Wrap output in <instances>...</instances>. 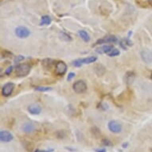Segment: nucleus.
Listing matches in <instances>:
<instances>
[{
  "label": "nucleus",
  "mask_w": 152,
  "mask_h": 152,
  "mask_svg": "<svg viewBox=\"0 0 152 152\" xmlns=\"http://www.w3.org/2000/svg\"><path fill=\"white\" fill-rule=\"evenodd\" d=\"M30 72V66L28 64H20L16 67L15 73L18 77H26Z\"/></svg>",
  "instance_id": "obj_1"
},
{
  "label": "nucleus",
  "mask_w": 152,
  "mask_h": 152,
  "mask_svg": "<svg viewBox=\"0 0 152 152\" xmlns=\"http://www.w3.org/2000/svg\"><path fill=\"white\" fill-rule=\"evenodd\" d=\"M73 90L75 92H77L78 94H81L87 90V85L86 83L84 80H77V82H75L72 85Z\"/></svg>",
  "instance_id": "obj_2"
},
{
  "label": "nucleus",
  "mask_w": 152,
  "mask_h": 152,
  "mask_svg": "<svg viewBox=\"0 0 152 152\" xmlns=\"http://www.w3.org/2000/svg\"><path fill=\"white\" fill-rule=\"evenodd\" d=\"M15 34L20 38H26L30 36V31L26 27L24 26H18L15 29Z\"/></svg>",
  "instance_id": "obj_3"
},
{
  "label": "nucleus",
  "mask_w": 152,
  "mask_h": 152,
  "mask_svg": "<svg viewBox=\"0 0 152 152\" xmlns=\"http://www.w3.org/2000/svg\"><path fill=\"white\" fill-rule=\"evenodd\" d=\"M67 71V65L64 61H58L56 64L55 72L58 76H63Z\"/></svg>",
  "instance_id": "obj_4"
},
{
  "label": "nucleus",
  "mask_w": 152,
  "mask_h": 152,
  "mask_svg": "<svg viewBox=\"0 0 152 152\" xmlns=\"http://www.w3.org/2000/svg\"><path fill=\"white\" fill-rule=\"evenodd\" d=\"M108 129L112 132V133H120L122 130V126L120 123L115 121V120H112L108 123Z\"/></svg>",
  "instance_id": "obj_5"
},
{
  "label": "nucleus",
  "mask_w": 152,
  "mask_h": 152,
  "mask_svg": "<svg viewBox=\"0 0 152 152\" xmlns=\"http://www.w3.org/2000/svg\"><path fill=\"white\" fill-rule=\"evenodd\" d=\"M117 42V38L115 36H107V37L100 38L96 42L95 45H102V44H107V43H115Z\"/></svg>",
  "instance_id": "obj_6"
},
{
  "label": "nucleus",
  "mask_w": 152,
  "mask_h": 152,
  "mask_svg": "<svg viewBox=\"0 0 152 152\" xmlns=\"http://www.w3.org/2000/svg\"><path fill=\"white\" fill-rule=\"evenodd\" d=\"M14 88H15V84H14V83H7V84H6V85L3 87L2 94H3L4 96H10L11 93L13 92Z\"/></svg>",
  "instance_id": "obj_7"
},
{
  "label": "nucleus",
  "mask_w": 152,
  "mask_h": 152,
  "mask_svg": "<svg viewBox=\"0 0 152 152\" xmlns=\"http://www.w3.org/2000/svg\"><path fill=\"white\" fill-rule=\"evenodd\" d=\"M141 58L145 63L151 64L152 62V52L147 50H142L141 52Z\"/></svg>",
  "instance_id": "obj_8"
},
{
  "label": "nucleus",
  "mask_w": 152,
  "mask_h": 152,
  "mask_svg": "<svg viewBox=\"0 0 152 152\" xmlns=\"http://www.w3.org/2000/svg\"><path fill=\"white\" fill-rule=\"evenodd\" d=\"M0 140L2 142H8L13 140V135L7 131H2L0 132Z\"/></svg>",
  "instance_id": "obj_9"
},
{
  "label": "nucleus",
  "mask_w": 152,
  "mask_h": 152,
  "mask_svg": "<svg viewBox=\"0 0 152 152\" xmlns=\"http://www.w3.org/2000/svg\"><path fill=\"white\" fill-rule=\"evenodd\" d=\"M28 111L32 115H38L42 112V107L38 104H31L28 107Z\"/></svg>",
  "instance_id": "obj_10"
},
{
  "label": "nucleus",
  "mask_w": 152,
  "mask_h": 152,
  "mask_svg": "<svg viewBox=\"0 0 152 152\" xmlns=\"http://www.w3.org/2000/svg\"><path fill=\"white\" fill-rule=\"evenodd\" d=\"M113 45H103V46H100V47L96 48V52L98 53H100V54H102V53H108L111 51V50L113 49Z\"/></svg>",
  "instance_id": "obj_11"
},
{
  "label": "nucleus",
  "mask_w": 152,
  "mask_h": 152,
  "mask_svg": "<svg viewBox=\"0 0 152 152\" xmlns=\"http://www.w3.org/2000/svg\"><path fill=\"white\" fill-rule=\"evenodd\" d=\"M35 126L33 123H26L23 126V131L26 133H31L34 131Z\"/></svg>",
  "instance_id": "obj_12"
},
{
  "label": "nucleus",
  "mask_w": 152,
  "mask_h": 152,
  "mask_svg": "<svg viewBox=\"0 0 152 152\" xmlns=\"http://www.w3.org/2000/svg\"><path fill=\"white\" fill-rule=\"evenodd\" d=\"M79 35H80V37H81V39H82L84 42H89L90 40V37L89 35L88 34V33L85 30H80L79 32H78Z\"/></svg>",
  "instance_id": "obj_13"
},
{
  "label": "nucleus",
  "mask_w": 152,
  "mask_h": 152,
  "mask_svg": "<svg viewBox=\"0 0 152 152\" xmlns=\"http://www.w3.org/2000/svg\"><path fill=\"white\" fill-rule=\"evenodd\" d=\"M135 80V73L132 72H128L126 74V81L128 85L132 84V82Z\"/></svg>",
  "instance_id": "obj_14"
},
{
  "label": "nucleus",
  "mask_w": 152,
  "mask_h": 152,
  "mask_svg": "<svg viewBox=\"0 0 152 152\" xmlns=\"http://www.w3.org/2000/svg\"><path fill=\"white\" fill-rule=\"evenodd\" d=\"M51 23V18L48 15H44L42 19H41V26H46V25H50Z\"/></svg>",
  "instance_id": "obj_15"
},
{
  "label": "nucleus",
  "mask_w": 152,
  "mask_h": 152,
  "mask_svg": "<svg viewBox=\"0 0 152 152\" xmlns=\"http://www.w3.org/2000/svg\"><path fill=\"white\" fill-rule=\"evenodd\" d=\"M96 60H97L96 57H88V58H85V59H81V62H82V65H84V64H91V63L95 62Z\"/></svg>",
  "instance_id": "obj_16"
},
{
  "label": "nucleus",
  "mask_w": 152,
  "mask_h": 152,
  "mask_svg": "<svg viewBox=\"0 0 152 152\" xmlns=\"http://www.w3.org/2000/svg\"><path fill=\"white\" fill-rule=\"evenodd\" d=\"M53 63V61L51 60V59H45V60L42 61V66L45 68V69H50V68H51Z\"/></svg>",
  "instance_id": "obj_17"
},
{
  "label": "nucleus",
  "mask_w": 152,
  "mask_h": 152,
  "mask_svg": "<svg viewBox=\"0 0 152 152\" xmlns=\"http://www.w3.org/2000/svg\"><path fill=\"white\" fill-rule=\"evenodd\" d=\"M120 50H117V49H115V48H113V49L107 53V55H108L109 57H115V56L120 55Z\"/></svg>",
  "instance_id": "obj_18"
},
{
  "label": "nucleus",
  "mask_w": 152,
  "mask_h": 152,
  "mask_svg": "<svg viewBox=\"0 0 152 152\" xmlns=\"http://www.w3.org/2000/svg\"><path fill=\"white\" fill-rule=\"evenodd\" d=\"M51 89L52 88L50 87H40V86H38V87L35 88V90L39 91V92H48V91H50Z\"/></svg>",
  "instance_id": "obj_19"
},
{
  "label": "nucleus",
  "mask_w": 152,
  "mask_h": 152,
  "mask_svg": "<svg viewBox=\"0 0 152 152\" xmlns=\"http://www.w3.org/2000/svg\"><path fill=\"white\" fill-rule=\"evenodd\" d=\"M92 134L94 135H96V136H99L100 134V131L99 130V128L96 127H92Z\"/></svg>",
  "instance_id": "obj_20"
},
{
  "label": "nucleus",
  "mask_w": 152,
  "mask_h": 152,
  "mask_svg": "<svg viewBox=\"0 0 152 152\" xmlns=\"http://www.w3.org/2000/svg\"><path fill=\"white\" fill-rule=\"evenodd\" d=\"M2 56H3L4 58H7L11 57V56H12V53H10V52H8V51H6L5 50V51H3V52L2 53Z\"/></svg>",
  "instance_id": "obj_21"
},
{
  "label": "nucleus",
  "mask_w": 152,
  "mask_h": 152,
  "mask_svg": "<svg viewBox=\"0 0 152 152\" xmlns=\"http://www.w3.org/2000/svg\"><path fill=\"white\" fill-rule=\"evenodd\" d=\"M102 142L103 144L104 145V146H106V147H111V146H112V142L108 140H103Z\"/></svg>",
  "instance_id": "obj_22"
},
{
  "label": "nucleus",
  "mask_w": 152,
  "mask_h": 152,
  "mask_svg": "<svg viewBox=\"0 0 152 152\" xmlns=\"http://www.w3.org/2000/svg\"><path fill=\"white\" fill-rule=\"evenodd\" d=\"M25 59V58L23 57V56H18V57H17V58H15V63H18V62H20V61H22L23 60H24Z\"/></svg>",
  "instance_id": "obj_23"
},
{
  "label": "nucleus",
  "mask_w": 152,
  "mask_h": 152,
  "mask_svg": "<svg viewBox=\"0 0 152 152\" xmlns=\"http://www.w3.org/2000/svg\"><path fill=\"white\" fill-rule=\"evenodd\" d=\"M12 70H13V66H10V67H8L7 69L5 70V74L10 75V72H12Z\"/></svg>",
  "instance_id": "obj_24"
},
{
  "label": "nucleus",
  "mask_w": 152,
  "mask_h": 152,
  "mask_svg": "<svg viewBox=\"0 0 152 152\" xmlns=\"http://www.w3.org/2000/svg\"><path fill=\"white\" fill-rule=\"evenodd\" d=\"M62 37H64V39H66L67 41L71 40V37L66 34H65V33H62Z\"/></svg>",
  "instance_id": "obj_25"
},
{
  "label": "nucleus",
  "mask_w": 152,
  "mask_h": 152,
  "mask_svg": "<svg viewBox=\"0 0 152 152\" xmlns=\"http://www.w3.org/2000/svg\"><path fill=\"white\" fill-rule=\"evenodd\" d=\"M74 77H75V73H73V72H70V73H69V76H68L67 80H71L72 78Z\"/></svg>",
  "instance_id": "obj_26"
},
{
  "label": "nucleus",
  "mask_w": 152,
  "mask_h": 152,
  "mask_svg": "<svg viewBox=\"0 0 152 152\" xmlns=\"http://www.w3.org/2000/svg\"><path fill=\"white\" fill-rule=\"evenodd\" d=\"M96 152H106V150L104 148H101V149H96Z\"/></svg>",
  "instance_id": "obj_27"
},
{
  "label": "nucleus",
  "mask_w": 152,
  "mask_h": 152,
  "mask_svg": "<svg viewBox=\"0 0 152 152\" xmlns=\"http://www.w3.org/2000/svg\"><path fill=\"white\" fill-rule=\"evenodd\" d=\"M127 145H128V142H124V143L122 145V147H124V148H126V147H127Z\"/></svg>",
  "instance_id": "obj_28"
},
{
  "label": "nucleus",
  "mask_w": 152,
  "mask_h": 152,
  "mask_svg": "<svg viewBox=\"0 0 152 152\" xmlns=\"http://www.w3.org/2000/svg\"><path fill=\"white\" fill-rule=\"evenodd\" d=\"M148 3L152 7V0H148Z\"/></svg>",
  "instance_id": "obj_29"
},
{
  "label": "nucleus",
  "mask_w": 152,
  "mask_h": 152,
  "mask_svg": "<svg viewBox=\"0 0 152 152\" xmlns=\"http://www.w3.org/2000/svg\"><path fill=\"white\" fill-rule=\"evenodd\" d=\"M39 151H39V150H37V151H35L34 152H39Z\"/></svg>",
  "instance_id": "obj_30"
},
{
  "label": "nucleus",
  "mask_w": 152,
  "mask_h": 152,
  "mask_svg": "<svg viewBox=\"0 0 152 152\" xmlns=\"http://www.w3.org/2000/svg\"><path fill=\"white\" fill-rule=\"evenodd\" d=\"M151 79L152 80V72H151Z\"/></svg>",
  "instance_id": "obj_31"
}]
</instances>
